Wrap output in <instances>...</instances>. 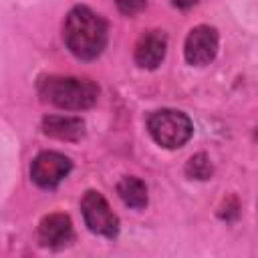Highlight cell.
I'll return each mask as SVG.
<instances>
[{
	"mask_svg": "<svg viewBox=\"0 0 258 258\" xmlns=\"http://www.w3.org/2000/svg\"><path fill=\"white\" fill-rule=\"evenodd\" d=\"M62 38L75 56L91 60L99 56L107 44V22L91 8L77 6L64 20Z\"/></svg>",
	"mask_w": 258,
	"mask_h": 258,
	"instance_id": "1",
	"label": "cell"
},
{
	"mask_svg": "<svg viewBox=\"0 0 258 258\" xmlns=\"http://www.w3.org/2000/svg\"><path fill=\"white\" fill-rule=\"evenodd\" d=\"M40 97L67 111L89 109L97 103L99 87L91 79L81 77H48L40 83Z\"/></svg>",
	"mask_w": 258,
	"mask_h": 258,
	"instance_id": "2",
	"label": "cell"
},
{
	"mask_svg": "<svg viewBox=\"0 0 258 258\" xmlns=\"http://www.w3.org/2000/svg\"><path fill=\"white\" fill-rule=\"evenodd\" d=\"M147 131L155 143L167 149H177L185 145L194 133L191 121L185 113L175 109H161L149 115Z\"/></svg>",
	"mask_w": 258,
	"mask_h": 258,
	"instance_id": "3",
	"label": "cell"
},
{
	"mask_svg": "<svg viewBox=\"0 0 258 258\" xmlns=\"http://www.w3.org/2000/svg\"><path fill=\"white\" fill-rule=\"evenodd\" d=\"M81 210H83V218L89 226L91 232L107 236V238H115L119 232V220L113 214V210L109 208L107 200L99 194V191H87L83 202H81Z\"/></svg>",
	"mask_w": 258,
	"mask_h": 258,
	"instance_id": "4",
	"label": "cell"
},
{
	"mask_svg": "<svg viewBox=\"0 0 258 258\" xmlns=\"http://www.w3.org/2000/svg\"><path fill=\"white\" fill-rule=\"evenodd\" d=\"M73 163L67 155L58 151H42L34 157L30 165V177L38 187L50 189L56 187L71 171Z\"/></svg>",
	"mask_w": 258,
	"mask_h": 258,
	"instance_id": "5",
	"label": "cell"
},
{
	"mask_svg": "<svg viewBox=\"0 0 258 258\" xmlns=\"http://www.w3.org/2000/svg\"><path fill=\"white\" fill-rule=\"evenodd\" d=\"M185 60L189 64H208L218 52V32L212 26H196L185 38Z\"/></svg>",
	"mask_w": 258,
	"mask_h": 258,
	"instance_id": "6",
	"label": "cell"
},
{
	"mask_svg": "<svg viewBox=\"0 0 258 258\" xmlns=\"http://www.w3.org/2000/svg\"><path fill=\"white\" fill-rule=\"evenodd\" d=\"M165 48H167L165 34L161 30H149L135 44V62L143 69H155L163 60Z\"/></svg>",
	"mask_w": 258,
	"mask_h": 258,
	"instance_id": "7",
	"label": "cell"
},
{
	"mask_svg": "<svg viewBox=\"0 0 258 258\" xmlns=\"http://www.w3.org/2000/svg\"><path fill=\"white\" fill-rule=\"evenodd\" d=\"M38 238L48 248H62L73 238V224L71 218L64 214H50L42 218L38 226Z\"/></svg>",
	"mask_w": 258,
	"mask_h": 258,
	"instance_id": "8",
	"label": "cell"
},
{
	"mask_svg": "<svg viewBox=\"0 0 258 258\" xmlns=\"http://www.w3.org/2000/svg\"><path fill=\"white\" fill-rule=\"evenodd\" d=\"M42 129L46 135L62 141H75L83 135L85 125L79 117H69V115H48L42 121Z\"/></svg>",
	"mask_w": 258,
	"mask_h": 258,
	"instance_id": "9",
	"label": "cell"
},
{
	"mask_svg": "<svg viewBox=\"0 0 258 258\" xmlns=\"http://www.w3.org/2000/svg\"><path fill=\"white\" fill-rule=\"evenodd\" d=\"M117 194L129 208L139 210L147 206V187L137 177H123L117 185Z\"/></svg>",
	"mask_w": 258,
	"mask_h": 258,
	"instance_id": "10",
	"label": "cell"
},
{
	"mask_svg": "<svg viewBox=\"0 0 258 258\" xmlns=\"http://www.w3.org/2000/svg\"><path fill=\"white\" fill-rule=\"evenodd\" d=\"M185 171H187V175H191L196 179H208L210 173H212V163H210V159L204 153H200V155H194L187 161Z\"/></svg>",
	"mask_w": 258,
	"mask_h": 258,
	"instance_id": "11",
	"label": "cell"
},
{
	"mask_svg": "<svg viewBox=\"0 0 258 258\" xmlns=\"http://www.w3.org/2000/svg\"><path fill=\"white\" fill-rule=\"evenodd\" d=\"M145 2H147V0H115L117 8H119L123 14H127V16H133V14L141 12V10L145 8Z\"/></svg>",
	"mask_w": 258,
	"mask_h": 258,
	"instance_id": "12",
	"label": "cell"
},
{
	"mask_svg": "<svg viewBox=\"0 0 258 258\" xmlns=\"http://www.w3.org/2000/svg\"><path fill=\"white\" fill-rule=\"evenodd\" d=\"M171 2H173V6H179V8H189V6L198 4L200 0H171Z\"/></svg>",
	"mask_w": 258,
	"mask_h": 258,
	"instance_id": "13",
	"label": "cell"
}]
</instances>
